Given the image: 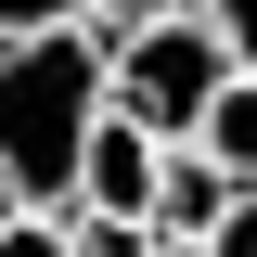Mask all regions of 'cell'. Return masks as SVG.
<instances>
[{
  "instance_id": "1",
  "label": "cell",
  "mask_w": 257,
  "mask_h": 257,
  "mask_svg": "<svg viewBox=\"0 0 257 257\" xmlns=\"http://www.w3.org/2000/svg\"><path fill=\"white\" fill-rule=\"evenodd\" d=\"M103 116V52L77 26L0 39V193L13 206H77V142Z\"/></svg>"
},
{
  "instance_id": "2",
  "label": "cell",
  "mask_w": 257,
  "mask_h": 257,
  "mask_svg": "<svg viewBox=\"0 0 257 257\" xmlns=\"http://www.w3.org/2000/svg\"><path fill=\"white\" fill-rule=\"evenodd\" d=\"M231 77H244V64H231V39L206 26V0L142 13V26H116V52H103V103H116V116H142L155 142H193V128L219 116Z\"/></svg>"
},
{
  "instance_id": "3",
  "label": "cell",
  "mask_w": 257,
  "mask_h": 257,
  "mask_svg": "<svg viewBox=\"0 0 257 257\" xmlns=\"http://www.w3.org/2000/svg\"><path fill=\"white\" fill-rule=\"evenodd\" d=\"M155 180H167V142L142 116H116L103 103L90 142H77V206H116V219H155Z\"/></svg>"
},
{
  "instance_id": "4",
  "label": "cell",
  "mask_w": 257,
  "mask_h": 257,
  "mask_svg": "<svg viewBox=\"0 0 257 257\" xmlns=\"http://www.w3.org/2000/svg\"><path fill=\"white\" fill-rule=\"evenodd\" d=\"M244 206V180L219 167V142H167V180H155V231H219Z\"/></svg>"
},
{
  "instance_id": "5",
  "label": "cell",
  "mask_w": 257,
  "mask_h": 257,
  "mask_svg": "<svg viewBox=\"0 0 257 257\" xmlns=\"http://www.w3.org/2000/svg\"><path fill=\"white\" fill-rule=\"evenodd\" d=\"M193 142H219V167H231V180L257 193V64H244V77H231V90H219V116L193 128Z\"/></svg>"
},
{
  "instance_id": "6",
  "label": "cell",
  "mask_w": 257,
  "mask_h": 257,
  "mask_svg": "<svg viewBox=\"0 0 257 257\" xmlns=\"http://www.w3.org/2000/svg\"><path fill=\"white\" fill-rule=\"evenodd\" d=\"M0 257H77L64 206H13V219H0Z\"/></svg>"
},
{
  "instance_id": "7",
  "label": "cell",
  "mask_w": 257,
  "mask_h": 257,
  "mask_svg": "<svg viewBox=\"0 0 257 257\" xmlns=\"http://www.w3.org/2000/svg\"><path fill=\"white\" fill-rule=\"evenodd\" d=\"M90 0H0V39H26V26H77Z\"/></svg>"
},
{
  "instance_id": "8",
  "label": "cell",
  "mask_w": 257,
  "mask_h": 257,
  "mask_svg": "<svg viewBox=\"0 0 257 257\" xmlns=\"http://www.w3.org/2000/svg\"><path fill=\"white\" fill-rule=\"evenodd\" d=\"M206 26L231 39V64H257V0H206Z\"/></svg>"
},
{
  "instance_id": "9",
  "label": "cell",
  "mask_w": 257,
  "mask_h": 257,
  "mask_svg": "<svg viewBox=\"0 0 257 257\" xmlns=\"http://www.w3.org/2000/svg\"><path fill=\"white\" fill-rule=\"evenodd\" d=\"M219 257H257V193H244V206L219 219Z\"/></svg>"
},
{
  "instance_id": "10",
  "label": "cell",
  "mask_w": 257,
  "mask_h": 257,
  "mask_svg": "<svg viewBox=\"0 0 257 257\" xmlns=\"http://www.w3.org/2000/svg\"><path fill=\"white\" fill-rule=\"evenodd\" d=\"M155 257H219V231H155Z\"/></svg>"
},
{
  "instance_id": "11",
  "label": "cell",
  "mask_w": 257,
  "mask_h": 257,
  "mask_svg": "<svg viewBox=\"0 0 257 257\" xmlns=\"http://www.w3.org/2000/svg\"><path fill=\"white\" fill-rule=\"evenodd\" d=\"M90 13H116V26H142V13H180V0H90Z\"/></svg>"
}]
</instances>
